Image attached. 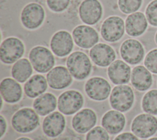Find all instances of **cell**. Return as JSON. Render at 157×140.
Returning a JSON list of instances; mask_svg holds the SVG:
<instances>
[{"instance_id":"ac0fdd59","label":"cell","mask_w":157,"mask_h":140,"mask_svg":"<svg viewBox=\"0 0 157 140\" xmlns=\"http://www.w3.org/2000/svg\"><path fill=\"white\" fill-rule=\"evenodd\" d=\"M65 119L59 112H53L48 114L42 123V130L45 135L50 138L59 136L65 127Z\"/></svg>"},{"instance_id":"cb8c5ba5","label":"cell","mask_w":157,"mask_h":140,"mask_svg":"<svg viewBox=\"0 0 157 140\" xmlns=\"http://www.w3.org/2000/svg\"><path fill=\"white\" fill-rule=\"evenodd\" d=\"M58 103L56 97L50 93H46L38 96L33 103V107L37 114L44 116L53 112Z\"/></svg>"},{"instance_id":"8992f818","label":"cell","mask_w":157,"mask_h":140,"mask_svg":"<svg viewBox=\"0 0 157 140\" xmlns=\"http://www.w3.org/2000/svg\"><path fill=\"white\" fill-rule=\"evenodd\" d=\"M131 130L139 138H149L157 131V119L150 114H140L132 120Z\"/></svg>"},{"instance_id":"5bb4252c","label":"cell","mask_w":157,"mask_h":140,"mask_svg":"<svg viewBox=\"0 0 157 140\" xmlns=\"http://www.w3.org/2000/svg\"><path fill=\"white\" fill-rule=\"evenodd\" d=\"M73 40L71 35L66 31H59L52 37L50 47L58 56L67 55L73 49Z\"/></svg>"},{"instance_id":"1f68e13d","label":"cell","mask_w":157,"mask_h":140,"mask_svg":"<svg viewBox=\"0 0 157 140\" xmlns=\"http://www.w3.org/2000/svg\"><path fill=\"white\" fill-rule=\"evenodd\" d=\"M70 0H47L48 7L54 12H60L64 10L69 6Z\"/></svg>"},{"instance_id":"f1b7e54d","label":"cell","mask_w":157,"mask_h":140,"mask_svg":"<svg viewBox=\"0 0 157 140\" xmlns=\"http://www.w3.org/2000/svg\"><path fill=\"white\" fill-rule=\"evenodd\" d=\"M86 140H109V136L104 128L97 126L88 131Z\"/></svg>"},{"instance_id":"5b68a950","label":"cell","mask_w":157,"mask_h":140,"mask_svg":"<svg viewBox=\"0 0 157 140\" xmlns=\"http://www.w3.org/2000/svg\"><path fill=\"white\" fill-rule=\"evenodd\" d=\"M25 47L23 42L17 37H8L1 45L0 58L6 64L17 61L23 55Z\"/></svg>"},{"instance_id":"d6a6232c","label":"cell","mask_w":157,"mask_h":140,"mask_svg":"<svg viewBox=\"0 0 157 140\" xmlns=\"http://www.w3.org/2000/svg\"><path fill=\"white\" fill-rule=\"evenodd\" d=\"M114 140H139L137 136L131 133L126 132L118 135Z\"/></svg>"},{"instance_id":"d6986e66","label":"cell","mask_w":157,"mask_h":140,"mask_svg":"<svg viewBox=\"0 0 157 140\" xmlns=\"http://www.w3.org/2000/svg\"><path fill=\"white\" fill-rule=\"evenodd\" d=\"M108 76L114 84L128 83L131 77V68L124 61L118 60L110 64L107 70Z\"/></svg>"},{"instance_id":"7a4b0ae2","label":"cell","mask_w":157,"mask_h":140,"mask_svg":"<svg viewBox=\"0 0 157 140\" xmlns=\"http://www.w3.org/2000/svg\"><path fill=\"white\" fill-rule=\"evenodd\" d=\"M66 65L71 74L78 80L86 78L91 70V64L88 56L80 51L74 52L68 56Z\"/></svg>"},{"instance_id":"277c9868","label":"cell","mask_w":157,"mask_h":140,"mask_svg":"<svg viewBox=\"0 0 157 140\" xmlns=\"http://www.w3.org/2000/svg\"><path fill=\"white\" fill-rule=\"evenodd\" d=\"M134 96L132 88L126 85L115 87L110 96L111 106L120 112H126L132 106Z\"/></svg>"},{"instance_id":"30bf717a","label":"cell","mask_w":157,"mask_h":140,"mask_svg":"<svg viewBox=\"0 0 157 140\" xmlns=\"http://www.w3.org/2000/svg\"><path fill=\"white\" fill-rule=\"evenodd\" d=\"M85 92L92 99L102 101L108 98L111 87L109 83L104 79L94 77L90 79L85 85Z\"/></svg>"},{"instance_id":"9a60e30c","label":"cell","mask_w":157,"mask_h":140,"mask_svg":"<svg viewBox=\"0 0 157 140\" xmlns=\"http://www.w3.org/2000/svg\"><path fill=\"white\" fill-rule=\"evenodd\" d=\"M90 56L96 65L105 67L113 62L116 56L114 50L110 45L99 43L91 49Z\"/></svg>"},{"instance_id":"e0dca14e","label":"cell","mask_w":157,"mask_h":140,"mask_svg":"<svg viewBox=\"0 0 157 140\" xmlns=\"http://www.w3.org/2000/svg\"><path fill=\"white\" fill-rule=\"evenodd\" d=\"M47 80L49 86L56 90L67 87L72 82V77L69 70L64 66L55 67L47 74Z\"/></svg>"},{"instance_id":"836d02e7","label":"cell","mask_w":157,"mask_h":140,"mask_svg":"<svg viewBox=\"0 0 157 140\" xmlns=\"http://www.w3.org/2000/svg\"><path fill=\"white\" fill-rule=\"evenodd\" d=\"M7 124L5 119L2 115H0V136L1 138L4 135L6 132Z\"/></svg>"},{"instance_id":"603a6c76","label":"cell","mask_w":157,"mask_h":140,"mask_svg":"<svg viewBox=\"0 0 157 140\" xmlns=\"http://www.w3.org/2000/svg\"><path fill=\"white\" fill-rule=\"evenodd\" d=\"M152 76L149 70L143 66H137L133 68L131 76L132 86L139 91L148 90L152 84Z\"/></svg>"},{"instance_id":"44dd1931","label":"cell","mask_w":157,"mask_h":140,"mask_svg":"<svg viewBox=\"0 0 157 140\" xmlns=\"http://www.w3.org/2000/svg\"><path fill=\"white\" fill-rule=\"evenodd\" d=\"M0 92L2 98L9 103H14L20 101L22 96L20 85L11 78H6L1 81Z\"/></svg>"},{"instance_id":"4316f807","label":"cell","mask_w":157,"mask_h":140,"mask_svg":"<svg viewBox=\"0 0 157 140\" xmlns=\"http://www.w3.org/2000/svg\"><path fill=\"white\" fill-rule=\"evenodd\" d=\"M142 107L147 114L157 115V90H151L145 93L142 99Z\"/></svg>"},{"instance_id":"3957f363","label":"cell","mask_w":157,"mask_h":140,"mask_svg":"<svg viewBox=\"0 0 157 140\" xmlns=\"http://www.w3.org/2000/svg\"><path fill=\"white\" fill-rule=\"evenodd\" d=\"M30 62L38 72L50 71L55 64V58L52 53L46 47L36 46L33 48L29 54Z\"/></svg>"},{"instance_id":"e575fe53","label":"cell","mask_w":157,"mask_h":140,"mask_svg":"<svg viewBox=\"0 0 157 140\" xmlns=\"http://www.w3.org/2000/svg\"><path fill=\"white\" fill-rule=\"evenodd\" d=\"M17 140H31V139L28 138H26V137H21V138L17 139Z\"/></svg>"},{"instance_id":"484cf974","label":"cell","mask_w":157,"mask_h":140,"mask_svg":"<svg viewBox=\"0 0 157 140\" xmlns=\"http://www.w3.org/2000/svg\"><path fill=\"white\" fill-rule=\"evenodd\" d=\"M31 64V62L26 58L18 60L12 68V77L19 82H25L31 76L33 72Z\"/></svg>"},{"instance_id":"4fadbf2b","label":"cell","mask_w":157,"mask_h":140,"mask_svg":"<svg viewBox=\"0 0 157 140\" xmlns=\"http://www.w3.org/2000/svg\"><path fill=\"white\" fill-rule=\"evenodd\" d=\"M72 37L75 43L83 49L93 47L99 40L97 31L87 25H79L75 27L72 31Z\"/></svg>"},{"instance_id":"9c48e42d","label":"cell","mask_w":157,"mask_h":140,"mask_svg":"<svg viewBox=\"0 0 157 140\" xmlns=\"http://www.w3.org/2000/svg\"><path fill=\"white\" fill-rule=\"evenodd\" d=\"M124 32V21L121 18L117 16H112L105 19L101 28L102 38L110 42L119 40L123 36Z\"/></svg>"},{"instance_id":"d590c367","label":"cell","mask_w":157,"mask_h":140,"mask_svg":"<svg viewBox=\"0 0 157 140\" xmlns=\"http://www.w3.org/2000/svg\"><path fill=\"white\" fill-rule=\"evenodd\" d=\"M148 140H157V137H155V138H150Z\"/></svg>"},{"instance_id":"ba28073f","label":"cell","mask_w":157,"mask_h":140,"mask_svg":"<svg viewBox=\"0 0 157 140\" xmlns=\"http://www.w3.org/2000/svg\"><path fill=\"white\" fill-rule=\"evenodd\" d=\"M45 18L43 7L37 3L32 2L27 4L22 10L21 21L25 27L33 29L38 28L42 23Z\"/></svg>"},{"instance_id":"52a82bcc","label":"cell","mask_w":157,"mask_h":140,"mask_svg":"<svg viewBox=\"0 0 157 140\" xmlns=\"http://www.w3.org/2000/svg\"><path fill=\"white\" fill-rule=\"evenodd\" d=\"M83 104V98L80 92L68 90L60 95L57 104L59 112L65 115H71L77 112Z\"/></svg>"},{"instance_id":"f546056e","label":"cell","mask_w":157,"mask_h":140,"mask_svg":"<svg viewBox=\"0 0 157 140\" xmlns=\"http://www.w3.org/2000/svg\"><path fill=\"white\" fill-rule=\"evenodd\" d=\"M145 68L150 72L157 74V49L150 51L144 60Z\"/></svg>"},{"instance_id":"d4e9b609","label":"cell","mask_w":157,"mask_h":140,"mask_svg":"<svg viewBox=\"0 0 157 140\" xmlns=\"http://www.w3.org/2000/svg\"><path fill=\"white\" fill-rule=\"evenodd\" d=\"M47 80L40 74H35L31 77L24 85V91L26 96L35 98L42 95L47 88Z\"/></svg>"},{"instance_id":"7402d4cb","label":"cell","mask_w":157,"mask_h":140,"mask_svg":"<svg viewBox=\"0 0 157 140\" xmlns=\"http://www.w3.org/2000/svg\"><path fill=\"white\" fill-rule=\"evenodd\" d=\"M147 28V20L145 15L140 12L132 13L128 16L125 21L127 34L131 36L142 34Z\"/></svg>"},{"instance_id":"8d00e7d4","label":"cell","mask_w":157,"mask_h":140,"mask_svg":"<svg viewBox=\"0 0 157 140\" xmlns=\"http://www.w3.org/2000/svg\"><path fill=\"white\" fill-rule=\"evenodd\" d=\"M155 42H156V43L157 44V32H156V35H155Z\"/></svg>"},{"instance_id":"8fae6325","label":"cell","mask_w":157,"mask_h":140,"mask_svg":"<svg viewBox=\"0 0 157 140\" xmlns=\"http://www.w3.org/2000/svg\"><path fill=\"white\" fill-rule=\"evenodd\" d=\"M120 55L126 63L136 64L142 60L144 56V49L139 41L129 39L124 41L121 44Z\"/></svg>"},{"instance_id":"4dcf8cb0","label":"cell","mask_w":157,"mask_h":140,"mask_svg":"<svg viewBox=\"0 0 157 140\" xmlns=\"http://www.w3.org/2000/svg\"><path fill=\"white\" fill-rule=\"evenodd\" d=\"M145 15L148 23L154 26H157V0H153L147 6Z\"/></svg>"},{"instance_id":"ffe728a7","label":"cell","mask_w":157,"mask_h":140,"mask_svg":"<svg viewBox=\"0 0 157 140\" xmlns=\"http://www.w3.org/2000/svg\"><path fill=\"white\" fill-rule=\"evenodd\" d=\"M102 125L110 134H115L121 131L125 125V117L118 111H109L102 117Z\"/></svg>"},{"instance_id":"7c38bea8","label":"cell","mask_w":157,"mask_h":140,"mask_svg":"<svg viewBox=\"0 0 157 140\" xmlns=\"http://www.w3.org/2000/svg\"><path fill=\"white\" fill-rule=\"evenodd\" d=\"M82 21L88 25L96 24L101 18L102 7L98 0H84L78 9Z\"/></svg>"},{"instance_id":"2e32d148","label":"cell","mask_w":157,"mask_h":140,"mask_svg":"<svg viewBox=\"0 0 157 140\" xmlns=\"http://www.w3.org/2000/svg\"><path fill=\"white\" fill-rule=\"evenodd\" d=\"M96 115L90 109H83L73 117L72 125L74 130L79 133H85L93 128L96 123Z\"/></svg>"},{"instance_id":"6da1fadb","label":"cell","mask_w":157,"mask_h":140,"mask_svg":"<svg viewBox=\"0 0 157 140\" xmlns=\"http://www.w3.org/2000/svg\"><path fill=\"white\" fill-rule=\"evenodd\" d=\"M11 123L16 131L26 133L36 128L39 123V119L34 110L31 108H23L13 114Z\"/></svg>"},{"instance_id":"83f0119b","label":"cell","mask_w":157,"mask_h":140,"mask_svg":"<svg viewBox=\"0 0 157 140\" xmlns=\"http://www.w3.org/2000/svg\"><path fill=\"white\" fill-rule=\"evenodd\" d=\"M142 0H118V7L124 14H132L141 6Z\"/></svg>"}]
</instances>
